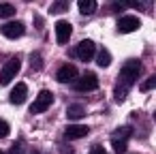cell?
Returning a JSON list of instances; mask_svg holds the SVG:
<instances>
[{"instance_id":"cell-1","label":"cell","mask_w":156,"mask_h":154,"mask_svg":"<svg viewBox=\"0 0 156 154\" xmlns=\"http://www.w3.org/2000/svg\"><path fill=\"white\" fill-rule=\"evenodd\" d=\"M141 69H143V64H141V60H137V58H130V60L124 62V66H122V71H120V75H118V81H115V90H113V98H115V101H124V98H126L130 86H133V84L137 81V77L141 75Z\"/></svg>"},{"instance_id":"cell-2","label":"cell","mask_w":156,"mask_h":154,"mask_svg":"<svg viewBox=\"0 0 156 154\" xmlns=\"http://www.w3.org/2000/svg\"><path fill=\"white\" fill-rule=\"evenodd\" d=\"M130 135H133V126H128V124L118 126V128L111 133V145H113V150H115L118 154H122V152L126 150V143H128Z\"/></svg>"},{"instance_id":"cell-3","label":"cell","mask_w":156,"mask_h":154,"mask_svg":"<svg viewBox=\"0 0 156 154\" xmlns=\"http://www.w3.org/2000/svg\"><path fill=\"white\" fill-rule=\"evenodd\" d=\"M20 66H22V60H20L17 56L9 58V60L2 64V69H0V86L11 84V81H13V77L20 73Z\"/></svg>"},{"instance_id":"cell-4","label":"cell","mask_w":156,"mask_h":154,"mask_svg":"<svg viewBox=\"0 0 156 154\" xmlns=\"http://www.w3.org/2000/svg\"><path fill=\"white\" fill-rule=\"evenodd\" d=\"M51 103H54L51 90H41V92L37 94L34 103L30 105V111H32V113H43V111H47V109L51 107Z\"/></svg>"},{"instance_id":"cell-5","label":"cell","mask_w":156,"mask_h":154,"mask_svg":"<svg viewBox=\"0 0 156 154\" xmlns=\"http://www.w3.org/2000/svg\"><path fill=\"white\" fill-rule=\"evenodd\" d=\"M73 88H75L77 92H94V90L98 88V77H96L94 73H86L83 77L75 79Z\"/></svg>"},{"instance_id":"cell-6","label":"cell","mask_w":156,"mask_h":154,"mask_svg":"<svg viewBox=\"0 0 156 154\" xmlns=\"http://www.w3.org/2000/svg\"><path fill=\"white\" fill-rule=\"evenodd\" d=\"M94 54H96V45H94V41H90V39H83V41L75 47V56H77L81 62H90V60L94 58Z\"/></svg>"},{"instance_id":"cell-7","label":"cell","mask_w":156,"mask_h":154,"mask_svg":"<svg viewBox=\"0 0 156 154\" xmlns=\"http://www.w3.org/2000/svg\"><path fill=\"white\" fill-rule=\"evenodd\" d=\"M0 32H2L7 39H20V37H24L26 28H24V24H22V22L13 20V22H7V24H2Z\"/></svg>"},{"instance_id":"cell-8","label":"cell","mask_w":156,"mask_h":154,"mask_svg":"<svg viewBox=\"0 0 156 154\" xmlns=\"http://www.w3.org/2000/svg\"><path fill=\"white\" fill-rule=\"evenodd\" d=\"M71 34H73V26L69 22H64V20H58L56 22V39H58V43L66 45L69 39H71Z\"/></svg>"},{"instance_id":"cell-9","label":"cell","mask_w":156,"mask_h":154,"mask_svg":"<svg viewBox=\"0 0 156 154\" xmlns=\"http://www.w3.org/2000/svg\"><path fill=\"white\" fill-rule=\"evenodd\" d=\"M139 26H141V22H139L135 15H122V17L118 20V30H120L122 34H128V32L137 30Z\"/></svg>"},{"instance_id":"cell-10","label":"cell","mask_w":156,"mask_h":154,"mask_svg":"<svg viewBox=\"0 0 156 154\" xmlns=\"http://www.w3.org/2000/svg\"><path fill=\"white\" fill-rule=\"evenodd\" d=\"M77 69L73 66V64H62L60 69H58V73H56V79L58 81H62V84H69V81H75L77 79Z\"/></svg>"},{"instance_id":"cell-11","label":"cell","mask_w":156,"mask_h":154,"mask_svg":"<svg viewBox=\"0 0 156 154\" xmlns=\"http://www.w3.org/2000/svg\"><path fill=\"white\" fill-rule=\"evenodd\" d=\"M26 96H28V86H26L24 81H20V84L11 90L9 101H11L13 105H20V103H24V101H26Z\"/></svg>"},{"instance_id":"cell-12","label":"cell","mask_w":156,"mask_h":154,"mask_svg":"<svg viewBox=\"0 0 156 154\" xmlns=\"http://www.w3.org/2000/svg\"><path fill=\"white\" fill-rule=\"evenodd\" d=\"M90 133V128L86 124H69L64 128V137L66 139H79V137H86Z\"/></svg>"},{"instance_id":"cell-13","label":"cell","mask_w":156,"mask_h":154,"mask_svg":"<svg viewBox=\"0 0 156 154\" xmlns=\"http://www.w3.org/2000/svg\"><path fill=\"white\" fill-rule=\"evenodd\" d=\"M66 116H69V120H79V118H83V116H86V105H81V103L69 105V107H66Z\"/></svg>"},{"instance_id":"cell-14","label":"cell","mask_w":156,"mask_h":154,"mask_svg":"<svg viewBox=\"0 0 156 154\" xmlns=\"http://www.w3.org/2000/svg\"><path fill=\"white\" fill-rule=\"evenodd\" d=\"M77 7H79V11L83 13V15H90V13H94L96 11V0H79L77 2Z\"/></svg>"},{"instance_id":"cell-15","label":"cell","mask_w":156,"mask_h":154,"mask_svg":"<svg viewBox=\"0 0 156 154\" xmlns=\"http://www.w3.org/2000/svg\"><path fill=\"white\" fill-rule=\"evenodd\" d=\"M96 64H98L101 69H103V66H109V64H111V54H109V52H107L105 47H103L101 52H96Z\"/></svg>"},{"instance_id":"cell-16","label":"cell","mask_w":156,"mask_h":154,"mask_svg":"<svg viewBox=\"0 0 156 154\" xmlns=\"http://www.w3.org/2000/svg\"><path fill=\"white\" fill-rule=\"evenodd\" d=\"M15 15V7L9 5V2H0V20H7V17H13Z\"/></svg>"},{"instance_id":"cell-17","label":"cell","mask_w":156,"mask_h":154,"mask_svg":"<svg viewBox=\"0 0 156 154\" xmlns=\"http://www.w3.org/2000/svg\"><path fill=\"white\" fill-rule=\"evenodd\" d=\"M30 66H32L34 71H41V66H43V60H41V56H39V52H34V54H30Z\"/></svg>"},{"instance_id":"cell-18","label":"cell","mask_w":156,"mask_h":154,"mask_svg":"<svg viewBox=\"0 0 156 154\" xmlns=\"http://www.w3.org/2000/svg\"><path fill=\"white\" fill-rule=\"evenodd\" d=\"M156 86V75H152V77H147L143 84H141V92H150L152 88Z\"/></svg>"},{"instance_id":"cell-19","label":"cell","mask_w":156,"mask_h":154,"mask_svg":"<svg viewBox=\"0 0 156 154\" xmlns=\"http://www.w3.org/2000/svg\"><path fill=\"white\" fill-rule=\"evenodd\" d=\"M9 131H11V128H9V122H7V120H0V139L7 137Z\"/></svg>"},{"instance_id":"cell-20","label":"cell","mask_w":156,"mask_h":154,"mask_svg":"<svg viewBox=\"0 0 156 154\" xmlns=\"http://www.w3.org/2000/svg\"><path fill=\"white\" fill-rule=\"evenodd\" d=\"M22 150H24V141H17V143H13V148L9 150V154H22Z\"/></svg>"},{"instance_id":"cell-21","label":"cell","mask_w":156,"mask_h":154,"mask_svg":"<svg viewBox=\"0 0 156 154\" xmlns=\"http://www.w3.org/2000/svg\"><path fill=\"white\" fill-rule=\"evenodd\" d=\"M64 9H69V2H58V5L51 7V13H60V11H64Z\"/></svg>"},{"instance_id":"cell-22","label":"cell","mask_w":156,"mask_h":154,"mask_svg":"<svg viewBox=\"0 0 156 154\" xmlns=\"http://www.w3.org/2000/svg\"><path fill=\"white\" fill-rule=\"evenodd\" d=\"M90 154H107V152H105L103 145H92V148H90Z\"/></svg>"},{"instance_id":"cell-23","label":"cell","mask_w":156,"mask_h":154,"mask_svg":"<svg viewBox=\"0 0 156 154\" xmlns=\"http://www.w3.org/2000/svg\"><path fill=\"white\" fill-rule=\"evenodd\" d=\"M32 154H41V152H32Z\"/></svg>"},{"instance_id":"cell-24","label":"cell","mask_w":156,"mask_h":154,"mask_svg":"<svg viewBox=\"0 0 156 154\" xmlns=\"http://www.w3.org/2000/svg\"><path fill=\"white\" fill-rule=\"evenodd\" d=\"M0 154H5V152H2V150H0Z\"/></svg>"}]
</instances>
